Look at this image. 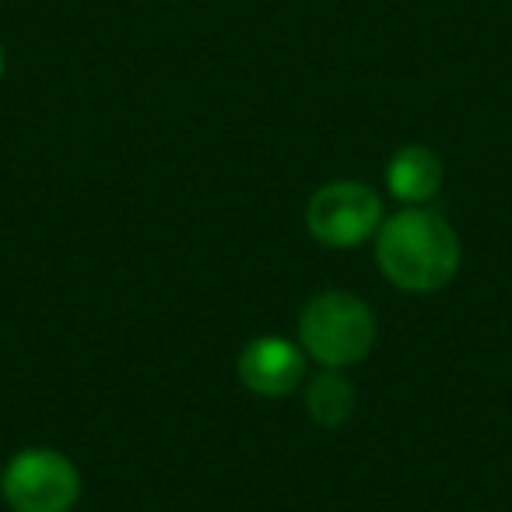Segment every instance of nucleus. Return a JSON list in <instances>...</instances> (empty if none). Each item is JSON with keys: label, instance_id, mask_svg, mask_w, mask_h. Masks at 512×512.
<instances>
[{"label": "nucleus", "instance_id": "obj_4", "mask_svg": "<svg viewBox=\"0 0 512 512\" xmlns=\"http://www.w3.org/2000/svg\"><path fill=\"white\" fill-rule=\"evenodd\" d=\"M383 225V200L369 183L330 179L309 197L306 228L327 249H355L376 239Z\"/></svg>", "mask_w": 512, "mask_h": 512}, {"label": "nucleus", "instance_id": "obj_7", "mask_svg": "<svg viewBox=\"0 0 512 512\" xmlns=\"http://www.w3.org/2000/svg\"><path fill=\"white\" fill-rule=\"evenodd\" d=\"M358 393L341 369H323L306 383V414L320 428H341L351 421Z\"/></svg>", "mask_w": 512, "mask_h": 512}, {"label": "nucleus", "instance_id": "obj_2", "mask_svg": "<svg viewBox=\"0 0 512 512\" xmlns=\"http://www.w3.org/2000/svg\"><path fill=\"white\" fill-rule=\"evenodd\" d=\"M376 313L355 292L330 288L306 302L299 316V344L320 369H351L376 348Z\"/></svg>", "mask_w": 512, "mask_h": 512}, {"label": "nucleus", "instance_id": "obj_6", "mask_svg": "<svg viewBox=\"0 0 512 512\" xmlns=\"http://www.w3.org/2000/svg\"><path fill=\"white\" fill-rule=\"evenodd\" d=\"M446 183V165L425 144H404L386 162V190L404 207H425L439 197Z\"/></svg>", "mask_w": 512, "mask_h": 512}, {"label": "nucleus", "instance_id": "obj_3", "mask_svg": "<svg viewBox=\"0 0 512 512\" xmlns=\"http://www.w3.org/2000/svg\"><path fill=\"white\" fill-rule=\"evenodd\" d=\"M0 495L11 512H71L81 498V474L67 453L32 446L8 460Z\"/></svg>", "mask_w": 512, "mask_h": 512}, {"label": "nucleus", "instance_id": "obj_1", "mask_svg": "<svg viewBox=\"0 0 512 512\" xmlns=\"http://www.w3.org/2000/svg\"><path fill=\"white\" fill-rule=\"evenodd\" d=\"M376 264L383 278L407 295L442 292L460 274V235L432 207H404L379 225Z\"/></svg>", "mask_w": 512, "mask_h": 512}, {"label": "nucleus", "instance_id": "obj_8", "mask_svg": "<svg viewBox=\"0 0 512 512\" xmlns=\"http://www.w3.org/2000/svg\"><path fill=\"white\" fill-rule=\"evenodd\" d=\"M4 67H8V53H4V43H0V78H4Z\"/></svg>", "mask_w": 512, "mask_h": 512}, {"label": "nucleus", "instance_id": "obj_5", "mask_svg": "<svg viewBox=\"0 0 512 512\" xmlns=\"http://www.w3.org/2000/svg\"><path fill=\"white\" fill-rule=\"evenodd\" d=\"M235 369H239V383L246 386L249 393L278 400V397L295 393L306 383L309 358H306V351H302V344L288 341V337H278V334H264L242 344L239 365H235Z\"/></svg>", "mask_w": 512, "mask_h": 512}]
</instances>
